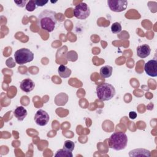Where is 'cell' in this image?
Instances as JSON below:
<instances>
[{
  "mask_svg": "<svg viewBox=\"0 0 157 157\" xmlns=\"http://www.w3.org/2000/svg\"><path fill=\"white\" fill-rule=\"evenodd\" d=\"M14 58L17 64L22 65L32 61L34 59V53L28 48H22L15 52Z\"/></svg>",
  "mask_w": 157,
  "mask_h": 157,
  "instance_id": "4",
  "label": "cell"
},
{
  "mask_svg": "<svg viewBox=\"0 0 157 157\" xmlns=\"http://www.w3.org/2000/svg\"><path fill=\"white\" fill-rule=\"evenodd\" d=\"M14 3L20 7H24L26 6L28 1L26 0H19V1H14Z\"/></svg>",
  "mask_w": 157,
  "mask_h": 157,
  "instance_id": "20",
  "label": "cell"
},
{
  "mask_svg": "<svg viewBox=\"0 0 157 157\" xmlns=\"http://www.w3.org/2000/svg\"><path fill=\"white\" fill-rule=\"evenodd\" d=\"M113 68L112 66L106 65L100 69L99 74L102 78H109L112 74Z\"/></svg>",
  "mask_w": 157,
  "mask_h": 157,
  "instance_id": "14",
  "label": "cell"
},
{
  "mask_svg": "<svg viewBox=\"0 0 157 157\" xmlns=\"http://www.w3.org/2000/svg\"><path fill=\"white\" fill-rule=\"evenodd\" d=\"M55 156L56 157H72L73 155L72 151H69L63 148L58 150Z\"/></svg>",
  "mask_w": 157,
  "mask_h": 157,
  "instance_id": "15",
  "label": "cell"
},
{
  "mask_svg": "<svg viewBox=\"0 0 157 157\" xmlns=\"http://www.w3.org/2000/svg\"><path fill=\"white\" fill-rule=\"evenodd\" d=\"M75 147V144L74 142L71 141V140H66L64 143V145H63V148L69 151H72L74 149Z\"/></svg>",
  "mask_w": 157,
  "mask_h": 157,
  "instance_id": "17",
  "label": "cell"
},
{
  "mask_svg": "<svg viewBox=\"0 0 157 157\" xmlns=\"http://www.w3.org/2000/svg\"><path fill=\"white\" fill-rule=\"evenodd\" d=\"M66 58L68 61H72V62L77 61V59L78 58V55H77V52L75 51H73V50L68 52L66 53Z\"/></svg>",
  "mask_w": 157,
  "mask_h": 157,
  "instance_id": "16",
  "label": "cell"
},
{
  "mask_svg": "<svg viewBox=\"0 0 157 157\" xmlns=\"http://www.w3.org/2000/svg\"><path fill=\"white\" fill-rule=\"evenodd\" d=\"M144 70L146 74L153 77L157 76V61L155 59H150L144 65Z\"/></svg>",
  "mask_w": 157,
  "mask_h": 157,
  "instance_id": "8",
  "label": "cell"
},
{
  "mask_svg": "<svg viewBox=\"0 0 157 157\" xmlns=\"http://www.w3.org/2000/svg\"><path fill=\"white\" fill-rule=\"evenodd\" d=\"M122 28L120 23L115 22L111 26V31L114 34H118L121 32Z\"/></svg>",
  "mask_w": 157,
  "mask_h": 157,
  "instance_id": "19",
  "label": "cell"
},
{
  "mask_svg": "<svg viewBox=\"0 0 157 157\" xmlns=\"http://www.w3.org/2000/svg\"><path fill=\"white\" fill-rule=\"evenodd\" d=\"M28 112L23 106H18L14 110L13 115L18 121H23L26 117Z\"/></svg>",
  "mask_w": 157,
  "mask_h": 157,
  "instance_id": "11",
  "label": "cell"
},
{
  "mask_svg": "<svg viewBox=\"0 0 157 157\" xmlns=\"http://www.w3.org/2000/svg\"><path fill=\"white\" fill-rule=\"evenodd\" d=\"M36 7H37V6L35 2V1L30 0V1H28L27 4L25 6V9L28 12H33L36 9Z\"/></svg>",
  "mask_w": 157,
  "mask_h": 157,
  "instance_id": "18",
  "label": "cell"
},
{
  "mask_svg": "<svg viewBox=\"0 0 157 157\" xmlns=\"http://www.w3.org/2000/svg\"><path fill=\"white\" fill-rule=\"evenodd\" d=\"M130 156H150V151L144 148H137L134 149L129 151Z\"/></svg>",
  "mask_w": 157,
  "mask_h": 157,
  "instance_id": "12",
  "label": "cell"
},
{
  "mask_svg": "<svg viewBox=\"0 0 157 157\" xmlns=\"http://www.w3.org/2000/svg\"><path fill=\"white\" fill-rule=\"evenodd\" d=\"M96 95L98 98L102 101H109L115 95L116 91L114 86L108 83H102L96 87Z\"/></svg>",
  "mask_w": 157,
  "mask_h": 157,
  "instance_id": "3",
  "label": "cell"
},
{
  "mask_svg": "<svg viewBox=\"0 0 157 157\" xmlns=\"http://www.w3.org/2000/svg\"><path fill=\"white\" fill-rule=\"evenodd\" d=\"M137 55L140 58H145L147 57L151 52V48L147 44H143L139 45L136 48Z\"/></svg>",
  "mask_w": 157,
  "mask_h": 157,
  "instance_id": "10",
  "label": "cell"
},
{
  "mask_svg": "<svg viewBox=\"0 0 157 157\" xmlns=\"http://www.w3.org/2000/svg\"><path fill=\"white\" fill-rule=\"evenodd\" d=\"M128 141V137L125 133L122 132H115L109 137L108 144L110 148L119 151L126 148Z\"/></svg>",
  "mask_w": 157,
  "mask_h": 157,
  "instance_id": "2",
  "label": "cell"
},
{
  "mask_svg": "<svg viewBox=\"0 0 157 157\" xmlns=\"http://www.w3.org/2000/svg\"><path fill=\"white\" fill-rule=\"evenodd\" d=\"M129 117L132 120H134L137 117V113L134 111H131L129 113Z\"/></svg>",
  "mask_w": 157,
  "mask_h": 157,
  "instance_id": "22",
  "label": "cell"
},
{
  "mask_svg": "<svg viewBox=\"0 0 157 157\" xmlns=\"http://www.w3.org/2000/svg\"><path fill=\"white\" fill-rule=\"evenodd\" d=\"M37 23L41 29L49 33L52 32L57 23L56 13L48 9L42 11L38 16Z\"/></svg>",
  "mask_w": 157,
  "mask_h": 157,
  "instance_id": "1",
  "label": "cell"
},
{
  "mask_svg": "<svg viewBox=\"0 0 157 157\" xmlns=\"http://www.w3.org/2000/svg\"><path fill=\"white\" fill-rule=\"evenodd\" d=\"M34 120L37 125L44 126L48 123L50 120V116L46 111L42 109H39L36 112Z\"/></svg>",
  "mask_w": 157,
  "mask_h": 157,
  "instance_id": "7",
  "label": "cell"
},
{
  "mask_svg": "<svg viewBox=\"0 0 157 157\" xmlns=\"http://www.w3.org/2000/svg\"><path fill=\"white\" fill-rule=\"evenodd\" d=\"M35 2L37 6L39 7H42L45 6L46 4L48 2V1H44V0H36L35 1Z\"/></svg>",
  "mask_w": 157,
  "mask_h": 157,
  "instance_id": "21",
  "label": "cell"
},
{
  "mask_svg": "<svg viewBox=\"0 0 157 157\" xmlns=\"http://www.w3.org/2000/svg\"><path fill=\"white\" fill-rule=\"evenodd\" d=\"M90 15V9L85 2H81L74 9V15L79 20H85Z\"/></svg>",
  "mask_w": 157,
  "mask_h": 157,
  "instance_id": "5",
  "label": "cell"
},
{
  "mask_svg": "<svg viewBox=\"0 0 157 157\" xmlns=\"http://www.w3.org/2000/svg\"><path fill=\"white\" fill-rule=\"evenodd\" d=\"M20 87L22 91L26 93H29L34 90L35 83L31 79L25 78L21 82Z\"/></svg>",
  "mask_w": 157,
  "mask_h": 157,
  "instance_id": "9",
  "label": "cell"
},
{
  "mask_svg": "<svg viewBox=\"0 0 157 157\" xmlns=\"http://www.w3.org/2000/svg\"><path fill=\"white\" fill-rule=\"evenodd\" d=\"M58 72L61 77L65 78L69 77L71 75L72 72L71 70L66 66L61 64L58 68Z\"/></svg>",
  "mask_w": 157,
  "mask_h": 157,
  "instance_id": "13",
  "label": "cell"
},
{
  "mask_svg": "<svg viewBox=\"0 0 157 157\" xmlns=\"http://www.w3.org/2000/svg\"><path fill=\"white\" fill-rule=\"evenodd\" d=\"M107 4L112 11L121 12L126 10L128 6V1L126 0H108Z\"/></svg>",
  "mask_w": 157,
  "mask_h": 157,
  "instance_id": "6",
  "label": "cell"
}]
</instances>
